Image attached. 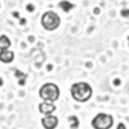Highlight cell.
<instances>
[{
    "label": "cell",
    "mask_w": 129,
    "mask_h": 129,
    "mask_svg": "<svg viewBox=\"0 0 129 129\" xmlns=\"http://www.w3.org/2000/svg\"><path fill=\"white\" fill-rule=\"evenodd\" d=\"M71 95L72 98L76 101V102H88L90 100V97L93 94V89L92 87L85 83V81H78V83H74L70 88Z\"/></svg>",
    "instance_id": "cell-1"
},
{
    "label": "cell",
    "mask_w": 129,
    "mask_h": 129,
    "mask_svg": "<svg viewBox=\"0 0 129 129\" xmlns=\"http://www.w3.org/2000/svg\"><path fill=\"white\" fill-rule=\"evenodd\" d=\"M39 97L45 102H56L59 98V88L54 83H45L39 89Z\"/></svg>",
    "instance_id": "cell-2"
},
{
    "label": "cell",
    "mask_w": 129,
    "mask_h": 129,
    "mask_svg": "<svg viewBox=\"0 0 129 129\" xmlns=\"http://www.w3.org/2000/svg\"><path fill=\"white\" fill-rule=\"evenodd\" d=\"M61 23V18L59 16L53 12V10H49V12H45L41 16V26L44 27L47 31H54L59 27Z\"/></svg>",
    "instance_id": "cell-3"
},
{
    "label": "cell",
    "mask_w": 129,
    "mask_h": 129,
    "mask_svg": "<svg viewBox=\"0 0 129 129\" xmlns=\"http://www.w3.org/2000/svg\"><path fill=\"white\" fill-rule=\"evenodd\" d=\"M112 125H114V117L105 112L97 114L92 120V126L94 129H111Z\"/></svg>",
    "instance_id": "cell-4"
},
{
    "label": "cell",
    "mask_w": 129,
    "mask_h": 129,
    "mask_svg": "<svg viewBox=\"0 0 129 129\" xmlns=\"http://www.w3.org/2000/svg\"><path fill=\"white\" fill-rule=\"evenodd\" d=\"M41 125L44 129H56L58 125V117L54 115H45L41 117Z\"/></svg>",
    "instance_id": "cell-5"
},
{
    "label": "cell",
    "mask_w": 129,
    "mask_h": 129,
    "mask_svg": "<svg viewBox=\"0 0 129 129\" xmlns=\"http://www.w3.org/2000/svg\"><path fill=\"white\" fill-rule=\"evenodd\" d=\"M39 111L43 114V115H52L53 112L56 111V106L54 103L52 102H41L39 103Z\"/></svg>",
    "instance_id": "cell-6"
},
{
    "label": "cell",
    "mask_w": 129,
    "mask_h": 129,
    "mask_svg": "<svg viewBox=\"0 0 129 129\" xmlns=\"http://www.w3.org/2000/svg\"><path fill=\"white\" fill-rule=\"evenodd\" d=\"M14 61V53L12 50H0V62L3 63H12Z\"/></svg>",
    "instance_id": "cell-7"
},
{
    "label": "cell",
    "mask_w": 129,
    "mask_h": 129,
    "mask_svg": "<svg viewBox=\"0 0 129 129\" xmlns=\"http://www.w3.org/2000/svg\"><path fill=\"white\" fill-rule=\"evenodd\" d=\"M10 48V40L7 35L0 36V50H7Z\"/></svg>",
    "instance_id": "cell-8"
},
{
    "label": "cell",
    "mask_w": 129,
    "mask_h": 129,
    "mask_svg": "<svg viewBox=\"0 0 129 129\" xmlns=\"http://www.w3.org/2000/svg\"><path fill=\"white\" fill-rule=\"evenodd\" d=\"M14 74H16V78H17V79H19V80H18V84L23 87L25 83H26V79H27V75H26V74H23L22 71H19V70H16V71H14Z\"/></svg>",
    "instance_id": "cell-9"
},
{
    "label": "cell",
    "mask_w": 129,
    "mask_h": 129,
    "mask_svg": "<svg viewBox=\"0 0 129 129\" xmlns=\"http://www.w3.org/2000/svg\"><path fill=\"white\" fill-rule=\"evenodd\" d=\"M59 8H62V10H64V12H70V10L74 8V5H72L70 2H66V0H63V2L59 3Z\"/></svg>",
    "instance_id": "cell-10"
},
{
    "label": "cell",
    "mask_w": 129,
    "mask_h": 129,
    "mask_svg": "<svg viewBox=\"0 0 129 129\" xmlns=\"http://www.w3.org/2000/svg\"><path fill=\"white\" fill-rule=\"evenodd\" d=\"M69 121L71 123V124H70V126H71L72 129H76V128L79 126V119H78L76 116H74V115H72V116H70V117H69Z\"/></svg>",
    "instance_id": "cell-11"
},
{
    "label": "cell",
    "mask_w": 129,
    "mask_h": 129,
    "mask_svg": "<svg viewBox=\"0 0 129 129\" xmlns=\"http://www.w3.org/2000/svg\"><path fill=\"white\" fill-rule=\"evenodd\" d=\"M121 16L123 17H129V9H123L121 10Z\"/></svg>",
    "instance_id": "cell-12"
},
{
    "label": "cell",
    "mask_w": 129,
    "mask_h": 129,
    "mask_svg": "<svg viewBox=\"0 0 129 129\" xmlns=\"http://www.w3.org/2000/svg\"><path fill=\"white\" fill-rule=\"evenodd\" d=\"M116 129H126V126H125L124 123H119V124H117V126H116Z\"/></svg>",
    "instance_id": "cell-13"
},
{
    "label": "cell",
    "mask_w": 129,
    "mask_h": 129,
    "mask_svg": "<svg viewBox=\"0 0 129 129\" xmlns=\"http://www.w3.org/2000/svg\"><path fill=\"white\" fill-rule=\"evenodd\" d=\"M3 84H4V81H3L2 78H0V87H3Z\"/></svg>",
    "instance_id": "cell-14"
},
{
    "label": "cell",
    "mask_w": 129,
    "mask_h": 129,
    "mask_svg": "<svg viewBox=\"0 0 129 129\" xmlns=\"http://www.w3.org/2000/svg\"><path fill=\"white\" fill-rule=\"evenodd\" d=\"M128 44H129V35H128Z\"/></svg>",
    "instance_id": "cell-15"
}]
</instances>
